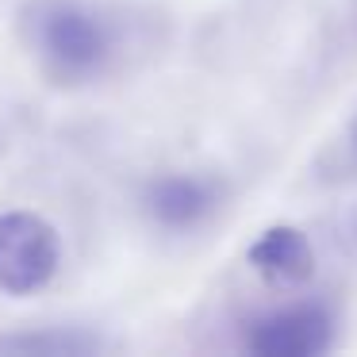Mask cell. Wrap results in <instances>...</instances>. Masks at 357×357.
I'll use <instances>...</instances> for the list:
<instances>
[{"mask_svg":"<svg viewBox=\"0 0 357 357\" xmlns=\"http://www.w3.org/2000/svg\"><path fill=\"white\" fill-rule=\"evenodd\" d=\"M334 311L326 303L300 300L273 307L246 326V349L257 357H319L334 346Z\"/></svg>","mask_w":357,"mask_h":357,"instance_id":"6da1fadb","label":"cell"},{"mask_svg":"<svg viewBox=\"0 0 357 357\" xmlns=\"http://www.w3.org/2000/svg\"><path fill=\"white\" fill-rule=\"evenodd\" d=\"M58 269V234L31 211L0 215V292H39Z\"/></svg>","mask_w":357,"mask_h":357,"instance_id":"7a4b0ae2","label":"cell"},{"mask_svg":"<svg viewBox=\"0 0 357 357\" xmlns=\"http://www.w3.org/2000/svg\"><path fill=\"white\" fill-rule=\"evenodd\" d=\"M39 50L58 77H89L108 58V31L93 12L58 4L39 20Z\"/></svg>","mask_w":357,"mask_h":357,"instance_id":"3957f363","label":"cell"},{"mask_svg":"<svg viewBox=\"0 0 357 357\" xmlns=\"http://www.w3.org/2000/svg\"><path fill=\"white\" fill-rule=\"evenodd\" d=\"M246 261L254 265L257 277H265L277 288H296L303 280H311L315 273V246L311 238L292 223L265 227L246 250Z\"/></svg>","mask_w":357,"mask_h":357,"instance_id":"277c9868","label":"cell"},{"mask_svg":"<svg viewBox=\"0 0 357 357\" xmlns=\"http://www.w3.org/2000/svg\"><path fill=\"white\" fill-rule=\"evenodd\" d=\"M146 211L154 223L169 231H192L215 211V185L188 173H169L158 177L146 188Z\"/></svg>","mask_w":357,"mask_h":357,"instance_id":"5b68a950","label":"cell"},{"mask_svg":"<svg viewBox=\"0 0 357 357\" xmlns=\"http://www.w3.org/2000/svg\"><path fill=\"white\" fill-rule=\"evenodd\" d=\"M0 349H27V354H43V349H54V354H73V349H89V342H73V338H4Z\"/></svg>","mask_w":357,"mask_h":357,"instance_id":"8992f818","label":"cell"},{"mask_svg":"<svg viewBox=\"0 0 357 357\" xmlns=\"http://www.w3.org/2000/svg\"><path fill=\"white\" fill-rule=\"evenodd\" d=\"M354 146H357V123H354Z\"/></svg>","mask_w":357,"mask_h":357,"instance_id":"52a82bcc","label":"cell"}]
</instances>
